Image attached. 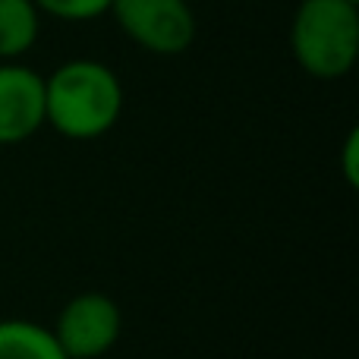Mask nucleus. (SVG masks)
Wrapping results in <instances>:
<instances>
[{
  "mask_svg": "<svg viewBox=\"0 0 359 359\" xmlns=\"http://www.w3.org/2000/svg\"><path fill=\"white\" fill-rule=\"evenodd\" d=\"M111 13L120 32L142 50L177 57L196 41V13L189 0H114Z\"/></svg>",
  "mask_w": 359,
  "mask_h": 359,
  "instance_id": "3",
  "label": "nucleus"
},
{
  "mask_svg": "<svg viewBox=\"0 0 359 359\" xmlns=\"http://www.w3.org/2000/svg\"><path fill=\"white\" fill-rule=\"evenodd\" d=\"M0 359H67L54 331L29 318H0Z\"/></svg>",
  "mask_w": 359,
  "mask_h": 359,
  "instance_id": "7",
  "label": "nucleus"
},
{
  "mask_svg": "<svg viewBox=\"0 0 359 359\" xmlns=\"http://www.w3.org/2000/svg\"><path fill=\"white\" fill-rule=\"evenodd\" d=\"M44 126V76L19 60L0 63V145H19Z\"/></svg>",
  "mask_w": 359,
  "mask_h": 359,
  "instance_id": "5",
  "label": "nucleus"
},
{
  "mask_svg": "<svg viewBox=\"0 0 359 359\" xmlns=\"http://www.w3.org/2000/svg\"><path fill=\"white\" fill-rule=\"evenodd\" d=\"M290 50L312 79H344L359 57V6L350 0H299Z\"/></svg>",
  "mask_w": 359,
  "mask_h": 359,
  "instance_id": "2",
  "label": "nucleus"
},
{
  "mask_svg": "<svg viewBox=\"0 0 359 359\" xmlns=\"http://www.w3.org/2000/svg\"><path fill=\"white\" fill-rule=\"evenodd\" d=\"M41 32V10L35 0H0V63L25 57Z\"/></svg>",
  "mask_w": 359,
  "mask_h": 359,
  "instance_id": "6",
  "label": "nucleus"
},
{
  "mask_svg": "<svg viewBox=\"0 0 359 359\" xmlns=\"http://www.w3.org/2000/svg\"><path fill=\"white\" fill-rule=\"evenodd\" d=\"M114 0H35L44 16H54L60 22H92L111 10Z\"/></svg>",
  "mask_w": 359,
  "mask_h": 359,
  "instance_id": "8",
  "label": "nucleus"
},
{
  "mask_svg": "<svg viewBox=\"0 0 359 359\" xmlns=\"http://www.w3.org/2000/svg\"><path fill=\"white\" fill-rule=\"evenodd\" d=\"M350 4H356V6H359V0H350Z\"/></svg>",
  "mask_w": 359,
  "mask_h": 359,
  "instance_id": "10",
  "label": "nucleus"
},
{
  "mask_svg": "<svg viewBox=\"0 0 359 359\" xmlns=\"http://www.w3.org/2000/svg\"><path fill=\"white\" fill-rule=\"evenodd\" d=\"M54 337L67 359H101L111 353L123 331L120 306L107 293H79L57 312Z\"/></svg>",
  "mask_w": 359,
  "mask_h": 359,
  "instance_id": "4",
  "label": "nucleus"
},
{
  "mask_svg": "<svg viewBox=\"0 0 359 359\" xmlns=\"http://www.w3.org/2000/svg\"><path fill=\"white\" fill-rule=\"evenodd\" d=\"M123 114V86L101 60H67L44 76V123L63 139L92 142L117 126Z\"/></svg>",
  "mask_w": 359,
  "mask_h": 359,
  "instance_id": "1",
  "label": "nucleus"
},
{
  "mask_svg": "<svg viewBox=\"0 0 359 359\" xmlns=\"http://www.w3.org/2000/svg\"><path fill=\"white\" fill-rule=\"evenodd\" d=\"M344 180H347L350 186H359V133L350 130L347 142H344Z\"/></svg>",
  "mask_w": 359,
  "mask_h": 359,
  "instance_id": "9",
  "label": "nucleus"
}]
</instances>
